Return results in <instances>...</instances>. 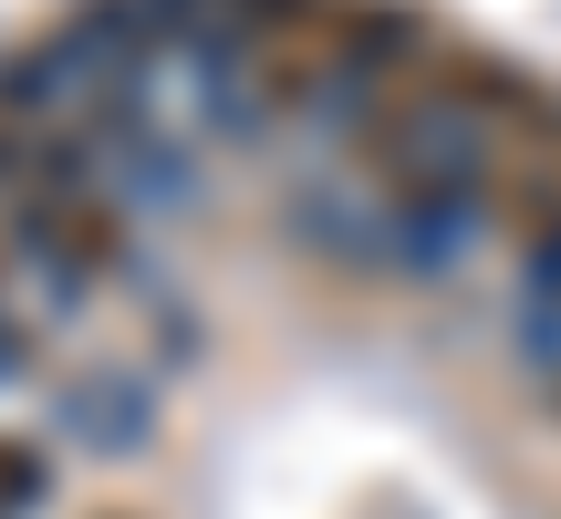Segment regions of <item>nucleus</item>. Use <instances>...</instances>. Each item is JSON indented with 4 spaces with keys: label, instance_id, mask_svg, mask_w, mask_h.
<instances>
[{
    "label": "nucleus",
    "instance_id": "obj_1",
    "mask_svg": "<svg viewBox=\"0 0 561 519\" xmlns=\"http://www.w3.org/2000/svg\"><path fill=\"white\" fill-rule=\"evenodd\" d=\"M125 208H115V187H53V198H21L11 208V260L32 280H53L62 301L73 291H94L104 270H125Z\"/></svg>",
    "mask_w": 561,
    "mask_h": 519
},
{
    "label": "nucleus",
    "instance_id": "obj_2",
    "mask_svg": "<svg viewBox=\"0 0 561 519\" xmlns=\"http://www.w3.org/2000/svg\"><path fill=\"white\" fill-rule=\"evenodd\" d=\"M62 437L73 447H94V458H125V447H146L157 437V395H146V374H73L62 384Z\"/></svg>",
    "mask_w": 561,
    "mask_h": 519
},
{
    "label": "nucleus",
    "instance_id": "obj_3",
    "mask_svg": "<svg viewBox=\"0 0 561 519\" xmlns=\"http://www.w3.org/2000/svg\"><path fill=\"white\" fill-rule=\"evenodd\" d=\"M32 509H53V447L0 426V519H32Z\"/></svg>",
    "mask_w": 561,
    "mask_h": 519
},
{
    "label": "nucleus",
    "instance_id": "obj_4",
    "mask_svg": "<svg viewBox=\"0 0 561 519\" xmlns=\"http://www.w3.org/2000/svg\"><path fill=\"white\" fill-rule=\"evenodd\" d=\"M0 374H21V322L0 312Z\"/></svg>",
    "mask_w": 561,
    "mask_h": 519
},
{
    "label": "nucleus",
    "instance_id": "obj_5",
    "mask_svg": "<svg viewBox=\"0 0 561 519\" xmlns=\"http://www.w3.org/2000/svg\"><path fill=\"white\" fill-rule=\"evenodd\" d=\"M551 416H561V364H551Z\"/></svg>",
    "mask_w": 561,
    "mask_h": 519
},
{
    "label": "nucleus",
    "instance_id": "obj_6",
    "mask_svg": "<svg viewBox=\"0 0 561 519\" xmlns=\"http://www.w3.org/2000/svg\"><path fill=\"white\" fill-rule=\"evenodd\" d=\"M94 519H146V509H94Z\"/></svg>",
    "mask_w": 561,
    "mask_h": 519
}]
</instances>
